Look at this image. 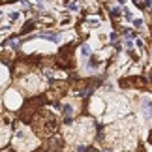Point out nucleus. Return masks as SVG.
Returning <instances> with one entry per match:
<instances>
[{
	"mask_svg": "<svg viewBox=\"0 0 152 152\" xmlns=\"http://www.w3.org/2000/svg\"><path fill=\"white\" fill-rule=\"evenodd\" d=\"M83 53H85V55H90V49H88V47L85 45V47H83Z\"/></svg>",
	"mask_w": 152,
	"mask_h": 152,
	"instance_id": "nucleus-1",
	"label": "nucleus"
}]
</instances>
